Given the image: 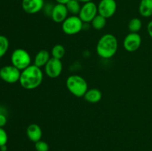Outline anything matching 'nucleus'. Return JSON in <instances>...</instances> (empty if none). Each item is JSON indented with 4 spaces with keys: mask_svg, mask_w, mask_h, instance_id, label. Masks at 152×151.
Wrapping results in <instances>:
<instances>
[{
    "mask_svg": "<svg viewBox=\"0 0 152 151\" xmlns=\"http://www.w3.org/2000/svg\"><path fill=\"white\" fill-rule=\"evenodd\" d=\"M12 65L16 67L21 71L31 65V56L27 50L22 48L14 50L10 56Z\"/></svg>",
    "mask_w": 152,
    "mask_h": 151,
    "instance_id": "obj_4",
    "label": "nucleus"
},
{
    "mask_svg": "<svg viewBox=\"0 0 152 151\" xmlns=\"http://www.w3.org/2000/svg\"><path fill=\"white\" fill-rule=\"evenodd\" d=\"M7 124V117L4 114L0 113V127H3Z\"/></svg>",
    "mask_w": 152,
    "mask_h": 151,
    "instance_id": "obj_25",
    "label": "nucleus"
},
{
    "mask_svg": "<svg viewBox=\"0 0 152 151\" xmlns=\"http://www.w3.org/2000/svg\"><path fill=\"white\" fill-rule=\"evenodd\" d=\"M66 87L70 93L77 97H83L88 90L87 81L79 75L70 76L66 80Z\"/></svg>",
    "mask_w": 152,
    "mask_h": 151,
    "instance_id": "obj_3",
    "label": "nucleus"
},
{
    "mask_svg": "<svg viewBox=\"0 0 152 151\" xmlns=\"http://www.w3.org/2000/svg\"><path fill=\"white\" fill-rule=\"evenodd\" d=\"M98 14L105 19L112 17L116 13L117 4L115 0H101L97 5Z\"/></svg>",
    "mask_w": 152,
    "mask_h": 151,
    "instance_id": "obj_8",
    "label": "nucleus"
},
{
    "mask_svg": "<svg viewBox=\"0 0 152 151\" xmlns=\"http://www.w3.org/2000/svg\"><path fill=\"white\" fill-rule=\"evenodd\" d=\"M97 14V5L93 1H89L83 4L78 16L83 23H88L91 22V21Z\"/></svg>",
    "mask_w": 152,
    "mask_h": 151,
    "instance_id": "obj_7",
    "label": "nucleus"
},
{
    "mask_svg": "<svg viewBox=\"0 0 152 151\" xmlns=\"http://www.w3.org/2000/svg\"><path fill=\"white\" fill-rule=\"evenodd\" d=\"M44 5V0H22V9L28 14L39 13L42 10Z\"/></svg>",
    "mask_w": 152,
    "mask_h": 151,
    "instance_id": "obj_11",
    "label": "nucleus"
},
{
    "mask_svg": "<svg viewBox=\"0 0 152 151\" xmlns=\"http://www.w3.org/2000/svg\"><path fill=\"white\" fill-rule=\"evenodd\" d=\"M7 145H3V146L0 147V150L1 151H7Z\"/></svg>",
    "mask_w": 152,
    "mask_h": 151,
    "instance_id": "obj_28",
    "label": "nucleus"
},
{
    "mask_svg": "<svg viewBox=\"0 0 152 151\" xmlns=\"http://www.w3.org/2000/svg\"><path fill=\"white\" fill-rule=\"evenodd\" d=\"M53 7V5H52L50 3H48V4H45L44 7H43V9H42V10H44L45 14L46 16H50V15H51Z\"/></svg>",
    "mask_w": 152,
    "mask_h": 151,
    "instance_id": "obj_24",
    "label": "nucleus"
},
{
    "mask_svg": "<svg viewBox=\"0 0 152 151\" xmlns=\"http://www.w3.org/2000/svg\"><path fill=\"white\" fill-rule=\"evenodd\" d=\"M142 44V38L138 33H129L123 40V47L129 52L137 50Z\"/></svg>",
    "mask_w": 152,
    "mask_h": 151,
    "instance_id": "obj_10",
    "label": "nucleus"
},
{
    "mask_svg": "<svg viewBox=\"0 0 152 151\" xmlns=\"http://www.w3.org/2000/svg\"><path fill=\"white\" fill-rule=\"evenodd\" d=\"M7 140H8V136L7 132L4 129H3V127H0V147L6 145Z\"/></svg>",
    "mask_w": 152,
    "mask_h": 151,
    "instance_id": "obj_23",
    "label": "nucleus"
},
{
    "mask_svg": "<svg viewBox=\"0 0 152 151\" xmlns=\"http://www.w3.org/2000/svg\"><path fill=\"white\" fill-rule=\"evenodd\" d=\"M65 54V49L62 44H55L51 49L50 55L53 58L57 59H62Z\"/></svg>",
    "mask_w": 152,
    "mask_h": 151,
    "instance_id": "obj_18",
    "label": "nucleus"
},
{
    "mask_svg": "<svg viewBox=\"0 0 152 151\" xmlns=\"http://www.w3.org/2000/svg\"><path fill=\"white\" fill-rule=\"evenodd\" d=\"M43 72L41 68L31 65L21 71L19 81L20 85L26 90H34L42 84L43 80Z\"/></svg>",
    "mask_w": 152,
    "mask_h": 151,
    "instance_id": "obj_1",
    "label": "nucleus"
},
{
    "mask_svg": "<svg viewBox=\"0 0 152 151\" xmlns=\"http://www.w3.org/2000/svg\"><path fill=\"white\" fill-rule=\"evenodd\" d=\"M106 21L107 19H105L104 16L97 14L95 16L94 19L91 21V23L93 28H94L95 30H102L105 28V25H106Z\"/></svg>",
    "mask_w": 152,
    "mask_h": 151,
    "instance_id": "obj_19",
    "label": "nucleus"
},
{
    "mask_svg": "<svg viewBox=\"0 0 152 151\" xmlns=\"http://www.w3.org/2000/svg\"><path fill=\"white\" fill-rule=\"evenodd\" d=\"M9 48V40L6 36L0 35V58L3 57Z\"/></svg>",
    "mask_w": 152,
    "mask_h": 151,
    "instance_id": "obj_21",
    "label": "nucleus"
},
{
    "mask_svg": "<svg viewBox=\"0 0 152 151\" xmlns=\"http://www.w3.org/2000/svg\"><path fill=\"white\" fill-rule=\"evenodd\" d=\"M44 68L45 73L49 78H56L62 73L63 66L60 59L51 57Z\"/></svg>",
    "mask_w": 152,
    "mask_h": 151,
    "instance_id": "obj_9",
    "label": "nucleus"
},
{
    "mask_svg": "<svg viewBox=\"0 0 152 151\" xmlns=\"http://www.w3.org/2000/svg\"><path fill=\"white\" fill-rule=\"evenodd\" d=\"M68 13L73 16H78L81 10V4L78 0H70L68 2L65 4Z\"/></svg>",
    "mask_w": 152,
    "mask_h": 151,
    "instance_id": "obj_17",
    "label": "nucleus"
},
{
    "mask_svg": "<svg viewBox=\"0 0 152 151\" xmlns=\"http://www.w3.org/2000/svg\"><path fill=\"white\" fill-rule=\"evenodd\" d=\"M142 26V21L139 18H133L131 19L128 25L130 33H138L141 30Z\"/></svg>",
    "mask_w": 152,
    "mask_h": 151,
    "instance_id": "obj_20",
    "label": "nucleus"
},
{
    "mask_svg": "<svg viewBox=\"0 0 152 151\" xmlns=\"http://www.w3.org/2000/svg\"><path fill=\"white\" fill-rule=\"evenodd\" d=\"M68 13L65 4L57 3L53 5L50 18L56 23H62L68 17Z\"/></svg>",
    "mask_w": 152,
    "mask_h": 151,
    "instance_id": "obj_12",
    "label": "nucleus"
},
{
    "mask_svg": "<svg viewBox=\"0 0 152 151\" xmlns=\"http://www.w3.org/2000/svg\"><path fill=\"white\" fill-rule=\"evenodd\" d=\"M147 31H148L149 36L152 38V20L150 21L147 25Z\"/></svg>",
    "mask_w": 152,
    "mask_h": 151,
    "instance_id": "obj_26",
    "label": "nucleus"
},
{
    "mask_svg": "<svg viewBox=\"0 0 152 151\" xmlns=\"http://www.w3.org/2000/svg\"><path fill=\"white\" fill-rule=\"evenodd\" d=\"M139 13L144 18L152 16V0H141L139 4Z\"/></svg>",
    "mask_w": 152,
    "mask_h": 151,
    "instance_id": "obj_16",
    "label": "nucleus"
},
{
    "mask_svg": "<svg viewBox=\"0 0 152 151\" xmlns=\"http://www.w3.org/2000/svg\"><path fill=\"white\" fill-rule=\"evenodd\" d=\"M35 149L37 151H48L49 145L45 141L40 140L35 143Z\"/></svg>",
    "mask_w": 152,
    "mask_h": 151,
    "instance_id": "obj_22",
    "label": "nucleus"
},
{
    "mask_svg": "<svg viewBox=\"0 0 152 151\" xmlns=\"http://www.w3.org/2000/svg\"><path fill=\"white\" fill-rule=\"evenodd\" d=\"M83 97L85 100L89 103H97L102 99V92L96 88L88 89Z\"/></svg>",
    "mask_w": 152,
    "mask_h": 151,
    "instance_id": "obj_15",
    "label": "nucleus"
},
{
    "mask_svg": "<svg viewBox=\"0 0 152 151\" xmlns=\"http://www.w3.org/2000/svg\"><path fill=\"white\" fill-rule=\"evenodd\" d=\"M83 22L79 16H68L62 23V30L67 35H75L83 30Z\"/></svg>",
    "mask_w": 152,
    "mask_h": 151,
    "instance_id": "obj_5",
    "label": "nucleus"
},
{
    "mask_svg": "<svg viewBox=\"0 0 152 151\" xmlns=\"http://www.w3.org/2000/svg\"><path fill=\"white\" fill-rule=\"evenodd\" d=\"M80 2H83V3H86V2H89V1H92V0H78Z\"/></svg>",
    "mask_w": 152,
    "mask_h": 151,
    "instance_id": "obj_29",
    "label": "nucleus"
},
{
    "mask_svg": "<svg viewBox=\"0 0 152 151\" xmlns=\"http://www.w3.org/2000/svg\"><path fill=\"white\" fill-rule=\"evenodd\" d=\"M50 56L51 55L47 50H40L36 54L34 60V65L39 68L45 67L51 58Z\"/></svg>",
    "mask_w": 152,
    "mask_h": 151,
    "instance_id": "obj_14",
    "label": "nucleus"
},
{
    "mask_svg": "<svg viewBox=\"0 0 152 151\" xmlns=\"http://www.w3.org/2000/svg\"><path fill=\"white\" fill-rule=\"evenodd\" d=\"M118 50V41L114 35L106 33L102 36L96 44V53L99 57L108 59L112 58Z\"/></svg>",
    "mask_w": 152,
    "mask_h": 151,
    "instance_id": "obj_2",
    "label": "nucleus"
},
{
    "mask_svg": "<svg viewBox=\"0 0 152 151\" xmlns=\"http://www.w3.org/2000/svg\"><path fill=\"white\" fill-rule=\"evenodd\" d=\"M26 135L29 140L36 143L41 140L42 136V130L38 124H31L27 127Z\"/></svg>",
    "mask_w": 152,
    "mask_h": 151,
    "instance_id": "obj_13",
    "label": "nucleus"
},
{
    "mask_svg": "<svg viewBox=\"0 0 152 151\" xmlns=\"http://www.w3.org/2000/svg\"><path fill=\"white\" fill-rule=\"evenodd\" d=\"M55 1H56L57 3H59V4H65L67 2H68L70 0H55Z\"/></svg>",
    "mask_w": 152,
    "mask_h": 151,
    "instance_id": "obj_27",
    "label": "nucleus"
},
{
    "mask_svg": "<svg viewBox=\"0 0 152 151\" xmlns=\"http://www.w3.org/2000/svg\"><path fill=\"white\" fill-rule=\"evenodd\" d=\"M21 70L13 65H6L0 69V78L8 84H14L19 81Z\"/></svg>",
    "mask_w": 152,
    "mask_h": 151,
    "instance_id": "obj_6",
    "label": "nucleus"
}]
</instances>
